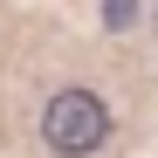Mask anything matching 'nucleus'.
<instances>
[{
    "instance_id": "1",
    "label": "nucleus",
    "mask_w": 158,
    "mask_h": 158,
    "mask_svg": "<svg viewBox=\"0 0 158 158\" xmlns=\"http://www.w3.org/2000/svg\"><path fill=\"white\" fill-rule=\"evenodd\" d=\"M103 138H110V110H103L96 89H55L41 110V144L55 158H89Z\"/></svg>"
}]
</instances>
